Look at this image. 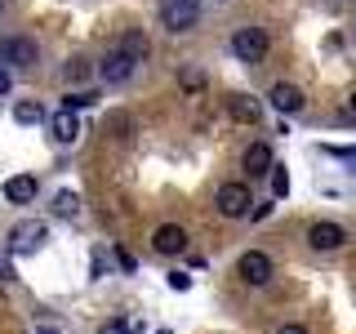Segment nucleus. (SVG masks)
Instances as JSON below:
<instances>
[{
  "label": "nucleus",
  "instance_id": "nucleus-1",
  "mask_svg": "<svg viewBox=\"0 0 356 334\" xmlns=\"http://www.w3.org/2000/svg\"><path fill=\"white\" fill-rule=\"evenodd\" d=\"M44 241H49V232H44V223H36V218H22L18 228L9 232V250L14 254H36Z\"/></svg>",
  "mask_w": 356,
  "mask_h": 334
},
{
  "label": "nucleus",
  "instance_id": "nucleus-2",
  "mask_svg": "<svg viewBox=\"0 0 356 334\" xmlns=\"http://www.w3.org/2000/svg\"><path fill=\"white\" fill-rule=\"evenodd\" d=\"M250 205H254V200H250V187H245V183H222L218 187V214L222 218H245Z\"/></svg>",
  "mask_w": 356,
  "mask_h": 334
},
{
  "label": "nucleus",
  "instance_id": "nucleus-3",
  "mask_svg": "<svg viewBox=\"0 0 356 334\" xmlns=\"http://www.w3.org/2000/svg\"><path fill=\"white\" fill-rule=\"evenodd\" d=\"M232 54H236L241 63H263V54H267V36L259 27H241L236 36H232Z\"/></svg>",
  "mask_w": 356,
  "mask_h": 334
},
{
  "label": "nucleus",
  "instance_id": "nucleus-4",
  "mask_svg": "<svg viewBox=\"0 0 356 334\" xmlns=\"http://www.w3.org/2000/svg\"><path fill=\"white\" fill-rule=\"evenodd\" d=\"M196 18H200L196 0H165V9H161V22H165L170 31H192Z\"/></svg>",
  "mask_w": 356,
  "mask_h": 334
},
{
  "label": "nucleus",
  "instance_id": "nucleus-5",
  "mask_svg": "<svg viewBox=\"0 0 356 334\" xmlns=\"http://www.w3.org/2000/svg\"><path fill=\"white\" fill-rule=\"evenodd\" d=\"M236 272H241V281H250V285H267L272 281V259H267L263 250H250V254H241Z\"/></svg>",
  "mask_w": 356,
  "mask_h": 334
},
{
  "label": "nucleus",
  "instance_id": "nucleus-6",
  "mask_svg": "<svg viewBox=\"0 0 356 334\" xmlns=\"http://www.w3.org/2000/svg\"><path fill=\"white\" fill-rule=\"evenodd\" d=\"M0 63L31 67V63H36V40H27V36H5V40H0Z\"/></svg>",
  "mask_w": 356,
  "mask_h": 334
},
{
  "label": "nucleus",
  "instance_id": "nucleus-7",
  "mask_svg": "<svg viewBox=\"0 0 356 334\" xmlns=\"http://www.w3.org/2000/svg\"><path fill=\"white\" fill-rule=\"evenodd\" d=\"M152 245H156V254H183L187 250V232L178 228V223H161V228L152 232Z\"/></svg>",
  "mask_w": 356,
  "mask_h": 334
},
{
  "label": "nucleus",
  "instance_id": "nucleus-8",
  "mask_svg": "<svg viewBox=\"0 0 356 334\" xmlns=\"http://www.w3.org/2000/svg\"><path fill=\"white\" fill-rule=\"evenodd\" d=\"M307 241H312V250H339V245L348 241V232H343L339 223H312Z\"/></svg>",
  "mask_w": 356,
  "mask_h": 334
},
{
  "label": "nucleus",
  "instance_id": "nucleus-9",
  "mask_svg": "<svg viewBox=\"0 0 356 334\" xmlns=\"http://www.w3.org/2000/svg\"><path fill=\"white\" fill-rule=\"evenodd\" d=\"M98 76H103V81H111V85L129 81V76H134V58H125L120 49H111L107 58H103V67H98Z\"/></svg>",
  "mask_w": 356,
  "mask_h": 334
},
{
  "label": "nucleus",
  "instance_id": "nucleus-10",
  "mask_svg": "<svg viewBox=\"0 0 356 334\" xmlns=\"http://www.w3.org/2000/svg\"><path fill=\"white\" fill-rule=\"evenodd\" d=\"M303 103H307V98H303V89H298V85H272V107L276 111H289V116H294V111H303Z\"/></svg>",
  "mask_w": 356,
  "mask_h": 334
},
{
  "label": "nucleus",
  "instance_id": "nucleus-11",
  "mask_svg": "<svg viewBox=\"0 0 356 334\" xmlns=\"http://www.w3.org/2000/svg\"><path fill=\"white\" fill-rule=\"evenodd\" d=\"M5 200H14V205H27V200H36V178H31V174L5 178Z\"/></svg>",
  "mask_w": 356,
  "mask_h": 334
},
{
  "label": "nucleus",
  "instance_id": "nucleus-12",
  "mask_svg": "<svg viewBox=\"0 0 356 334\" xmlns=\"http://www.w3.org/2000/svg\"><path fill=\"white\" fill-rule=\"evenodd\" d=\"M245 170H250V178L254 174H272L276 165H272V148L267 143H250V152H245Z\"/></svg>",
  "mask_w": 356,
  "mask_h": 334
},
{
  "label": "nucleus",
  "instance_id": "nucleus-13",
  "mask_svg": "<svg viewBox=\"0 0 356 334\" xmlns=\"http://www.w3.org/2000/svg\"><path fill=\"white\" fill-rule=\"evenodd\" d=\"M49 129H54L58 143H76V138H81V120H76V111H67V107L49 120Z\"/></svg>",
  "mask_w": 356,
  "mask_h": 334
},
{
  "label": "nucleus",
  "instance_id": "nucleus-14",
  "mask_svg": "<svg viewBox=\"0 0 356 334\" xmlns=\"http://www.w3.org/2000/svg\"><path fill=\"white\" fill-rule=\"evenodd\" d=\"M227 111H232V120H241V125H259V103L245 98V94H232L227 98Z\"/></svg>",
  "mask_w": 356,
  "mask_h": 334
},
{
  "label": "nucleus",
  "instance_id": "nucleus-15",
  "mask_svg": "<svg viewBox=\"0 0 356 334\" xmlns=\"http://www.w3.org/2000/svg\"><path fill=\"white\" fill-rule=\"evenodd\" d=\"M120 54H125V58H134V63H143L152 54V45H147V36H143V31H125V36H120V45H116Z\"/></svg>",
  "mask_w": 356,
  "mask_h": 334
},
{
  "label": "nucleus",
  "instance_id": "nucleus-16",
  "mask_svg": "<svg viewBox=\"0 0 356 334\" xmlns=\"http://www.w3.org/2000/svg\"><path fill=\"white\" fill-rule=\"evenodd\" d=\"M54 214H58V218H76V214H81V196H76V192H58V196H54Z\"/></svg>",
  "mask_w": 356,
  "mask_h": 334
},
{
  "label": "nucleus",
  "instance_id": "nucleus-17",
  "mask_svg": "<svg viewBox=\"0 0 356 334\" xmlns=\"http://www.w3.org/2000/svg\"><path fill=\"white\" fill-rule=\"evenodd\" d=\"M14 120H18V125H40V120H44V107L40 103H18L14 107Z\"/></svg>",
  "mask_w": 356,
  "mask_h": 334
},
{
  "label": "nucleus",
  "instance_id": "nucleus-18",
  "mask_svg": "<svg viewBox=\"0 0 356 334\" xmlns=\"http://www.w3.org/2000/svg\"><path fill=\"white\" fill-rule=\"evenodd\" d=\"M325 156H334V161H343V165H352L356 170V148H321Z\"/></svg>",
  "mask_w": 356,
  "mask_h": 334
},
{
  "label": "nucleus",
  "instance_id": "nucleus-19",
  "mask_svg": "<svg viewBox=\"0 0 356 334\" xmlns=\"http://www.w3.org/2000/svg\"><path fill=\"white\" fill-rule=\"evenodd\" d=\"M272 192H276V196H289V174L281 170V165L272 170Z\"/></svg>",
  "mask_w": 356,
  "mask_h": 334
},
{
  "label": "nucleus",
  "instance_id": "nucleus-20",
  "mask_svg": "<svg viewBox=\"0 0 356 334\" xmlns=\"http://www.w3.org/2000/svg\"><path fill=\"white\" fill-rule=\"evenodd\" d=\"M94 103H98L94 94H67V111H72V107H94Z\"/></svg>",
  "mask_w": 356,
  "mask_h": 334
},
{
  "label": "nucleus",
  "instance_id": "nucleus-21",
  "mask_svg": "<svg viewBox=\"0 0 356 334\" xmlns=\"http://www.w3.org/2000/svg\"><path fill=\"white\" fill-rule=\"evenodd\" d=\"M170 285L174 289H187V285H192V276H187V272H170Z\"/></svg>",
  "mask_w": 356,
  "mask_h": 334
},
{
  "label": "nucleus",
  "instance_id": "nucleus-22",
  "mask_svg": "<svg viewBox=\"0 0 356 334\" xmlns=\"http://www.w3.org/2000/svg\"><path fill=\"white\" fill-rule=\"evenodd\" d=\"M103 334H143V330H129V326H125V321H111V326H107Z\"/></svg>",
  "mask_w": 356,
  "mask_h": 334
},
{
  "label": "nucleus",
  "instance_id": "nucleus-23",
  "mask_svg": "<svg viewBox=\"0 0 356 334\" xmlns=\"http://www.w3.org/2000/svg\"><path fill=\"white\" fill-rule=\"evenodd\" d=\"M116 259H120V267H125V272H134V254H129V250H116Z\"/></svg>",
  "mask_w": 356,
  "mask_h": 334
},
{
  "label": "nucleus",
  "instance_id": "nucleus-24",
  "mask_svg": "<svg viewBox=\"0 0 356 334\" xmlns=\"http://www.w3.org/2000/svg\"><path fill=\"white\" fill-rule=\"evenodd\" d=\"M9 85H14V81H9V72L0 67V94H9Z\"/></svg>",
  "mask_w": 356,
  "mask_h": 334
},
{
  "label": "nucleus",
  "instance_id": "nucleus-25",
  "mask_svg": "<svg viewBox=\"0 0 356 334\" xmlns=\"http://www.w3.org/2000/svg\"><path fill=\"white\" fill-rule=\"evenodd\" d=\"M276 334H307V330H303V326H281Z\"/></svg>",
  "mask_w": 356,
  "mask_h": 334
},
{
  "label": "nucleus",
  "instance_id": "nucleus-26",
  "mask_svg": "<svg viewBox=\"0 0 356 334\" xmlns=\"http://www.w3.org/2000/svg\"><path fill=\"white\" fill-rule=\"evenodd\" d=\"M156 334H170V330H156Z\"/></svg>",
  "mask_w": 356,
  "mask_h": 334
},
{
  "label": "nucleus",
  "instance_id": "nucleus-27",
  "mask_svg": "<svg viewBox=\"0 0 356 334\" xmlns=\"http://www.w3.org/2000/svg\"><path fill=\"white\" fill-rule=\"evenodd\" d=\"M40 334H54V330H40Z\"/></svg>",
  "mask_w": 356,
  "mask_h": 334
}]
</instances>
